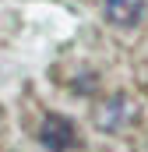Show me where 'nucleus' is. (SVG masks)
Returning a JSON list of instances; mask_svg holds the SVG:
<instances>
[{
	"label": "nucleus",
	"mask_w": 148,
	"mask_h": 152,
	"mask_svg": "<svg viewBox=\"0 0 148 152\" xmlns=\"http://www.w3.org/2000/svg\"><path fill=\"white\" fill-rule=\"evenodd\" d=\"M39 142H42V149H49V152L71 149L74 142H78L74 120H67V117H60V113H46L42 117V127H39Z\"/></svg>",
	"instance_id": "obj_1"
},
{
	"label": "nucleus",
	"mask_w": 148,
	"mask_h": 152,
	"mask_svg": "<svg viewBox=\"0 0 148 152\" xmlns=\"http://www.w3.org/2000/svg\"><path fill=\"white\" fill-rule=\"evenodd\" d=\"M106 21L113 25H120V28H131V25H138L141 21V0H106Z\"/></svg>",
	"instance_id": "obj_2"
}]
</instances>
